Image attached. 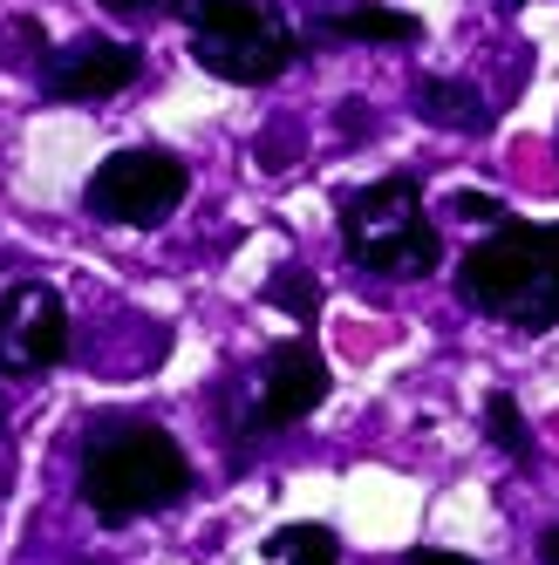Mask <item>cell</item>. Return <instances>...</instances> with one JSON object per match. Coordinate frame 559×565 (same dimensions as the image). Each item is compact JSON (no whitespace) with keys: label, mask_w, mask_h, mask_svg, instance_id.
<instances>
[{"label":"cell","mask_w":559,"mask_h":565,"mask_svg":"<svg viewBox=\"0 0 559 565\" xmlns=\"http://www.w3.org/2000/svg\"><path fill=\"white\" fill-rule=\"evenodd\" d=\"M457 294L471 313L505 320V328H526V334L559 328V225L505 218L485 246L464 253Z\"/></svg>","instance_id":"cell-1"},{"label":"cell","mask_w":559,"mask_h":565,"mask_svg":"<svg viewBox=\"0 0 559 565\" xmlns=\"http://www.w3.org/2000/svg\"><path fill=\"white\" fill-rule=\"evenodd\" d=\"M184 491H191V463L157 423H130V429L96 436V450L83 463V498L103 524H130L144 511H165Z\"/></svg>","instance_id":"cell-2"},{"label":"cell","mask_w":559,"mask_h":565,"mask_svg":"<svg viewBox=\"0 0 559 565\" xmlns=\"http://www.w3.org/2000/svg\"><path fill=\"white\" fill-rule=\"evenodd\" d=\"M341 246L355 266L389 273V279H423L444 259V238L423 218V198L410 178H382L341 198Z\"/></svg>","instance_id":"cell-3"},{"label":"cell","mask_w":559,"mask_h":565,"mask_svg":"<svg viewBox=\"0 0 559 565\" xmlns=\"http://www.w3.org/2000/svg\"><path fill=\"white\" fill-rule=\"evenodd\" d=\"M191 55L219 83L253 89V83L287 75L300 42L266 0H191Z\"/></svg>","instance_id":"cell-4"},{"label":"cell","mask_w":559,"mask_h":565,"mask_svg":"<svg viewBox=\"0 0 559 565\" xmlns=\"http://www.w3.org/2000/svg\"><path fill=\"white\" fill-rule=\"evenodd\" d=\"M191 191V171L171 150H116L89 178V212L103 225H165Z\"/></svg>","instance_id":"cell-5"},{"label":"cell","mask_w":559,"mask_h":565,"mask_svg":"<svg viewBox=\"0 0 559 565\" xmlns=\"http://www.w3.org/2000/svg\"><path fill=\"white\" fill-rule=\"evenodd\" d=\"M62 354H68V313L55 287L21 279L0 294V375H42Z\"/></svg>","instance_id":"cell-6"},{"label":"cell","mask_w":559,"mask_h":565,"mask_svg":"<svg viewBox=\"0 0 559 565\" xmlns=\"http://www.w3.org/2000/svg\"><path fill=\"white\" fill-rule=\"evenodd\" d=\"M328 402V361L314 341H280L266 361V382H260V429L280 423H300Z\"/></svg>","instance_id":"cell-7"},{"label":"cell","mask_w":559,"mask_h":565,"mask_svg":"<svg viewBox=\"0 0 559 565\" xmlns=\"http://www.w3.org/2000/svg\"><path fill=\"white\" fill-rule=\"evenodd\" d=\"M130 83H137V49L103 42V34H89V42H75L49 62V89L62 103H96V96H116Z\"/></svg>","instance_id":"cell-8"},{"label":"cell","mask_w":559,"mask_h":565,"mask_svg":"<svg viewBox=\"0 0 559 565\" xmlns=\"http://www.w3.org/2000/svg\"><path fill=\"white\" fill-rule=\"evenodd\" d=\"M416 103H423L430 124H444V130H485V124H492L485 103H477V89L444 83V75H423V83H416Z\"/></svg>","instance_id":"cell-9"},{"label":"cell","mask_w":559,"mask_h":565,"mask_svg":"<svg viewBox=\"0 0 559 565\" xmlns=\"http://www.w3.org/2000/svg\"><path fill=\"white\" fill-rule=\"evenodd\" d=\"M260 552L280 558V565H341V545H335L328 524H287V532H273Z\"/></svg>","instance_id":"cell-10"},{"label":"cell","mask_w":559,"mask_h":565,"mask_svg":"<svg viewBox=\"0 0 559 565\" xmlns=\"http://www.w3.org/2000/svg\"><path fill=\"white\" fill-rule=\"evenodd\" d=\"M328 28L341 42H416V14H395V8H348Z\"/></svg>","instance_id":"cell-11"},{"label":"cell","mask_w":559,"mask_h":565,"mask_svg":"<svg viewBox=\"0 0 559 565\" xmlns=\"http://www.w3.org/2000/svg\"><path fill=\"white\" fill-rule=\"evenodd\" d=\"M485 423H492V443H498L505 457H532V429H526V416H518V402L505 388L485 395Z\"/></svg>","instance_id":"cell-12"},{"label":"cell","mask_w":559,"mask_h":565,"mask_svg":"<svg viewBox=\"0 0 559 565\" xmlns=\"http://www.w3.org/2000/svg\"><path fill=\"white\" fill-rule=\"evenodd\" d=\"M266 300L287 307V313H300V320H314V307H321V287H314V279H273Z\"/></svg>","instance_id":"cell-13"},{"label":"cell","mask_w":559,"mask_h":565,"mask_svg":"<svg viewBox=\"0 0 559 565\" xmlns=\"http://www.w3.org/2000/svg\"><path fill=\"white\" fill-rule=\"evenodd\" d=\"M451 212H457V218H477V225H505V205H498L492 191H457Z\"/></svg>","instance_id":"cell-14"},{"label":"cell","mask_w":559,"mask_h":565,"mask_svg":"<svg viewBox=\"0 0 559 565\" xmlns=\"http://www.w3.org/2000/svg\"><path fill=\"white\" fill-rule=\"evenodd\" d=\"M410 565H477V558H464V552H436V545H416V552H410Z\"/></svg>","instance_id":"cell-15"},{"label":"cell","mask_w":559,"mask_h":565,"mask_svg":"<svg viewBox=\"0 0 559 565\" xmlns=\"http://www.w3.org/2000/svg\"><path fill=\"white\" fill-rule=\"evenodd\" d=\"M109 14H157V0H103Z\"/></svg>","instance_id":"cell-16"},{"label":"cell","mask_w":559,"mask_h":565,"mask_svg":"<svg viewBox=\"0 0 559 565\" xmlns=\"http://www.w3.org/2000/svg\"><path fill=\"white\" fill-rule=\"evenodd\" d=\"M539 558H546V565H559V524H552V532L539 539Z\"/></svg>","instance_id":"cell-17"}]
</instances>
